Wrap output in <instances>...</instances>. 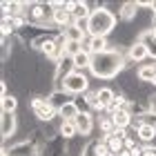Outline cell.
<instances>
[{
  "instance_id": "cell-14",
  "label": "cell",
  "mask_w": 156,
  "mask_h": 156,
  "mask_svg": "<svg viewBox=\"0 0 156 156\" xmlns=\"http://www.w3.org/2000/svg\"><path fill=\"white\" fill-rule=\"evenodd\" d=\"M69 11H72L74 20H89V16H91V7L87 0H72Z\"/></svg>"
},
{
  "instance_id": "cell-24",
  "label": "cell",
  "mask_w": 156,
  "mask_h": 156,
  "mask_svg": "<svg viewBox=\"0 0 156 156\" xmlns=\"http://www.w3.org/2000/svg\"><path fill=\"white\" fill-rule=\"evenodd\" d=\"M80 114V112H78V107H76V103L72 101V103H67L65 107H60L58 109V118L60 120H76V116Z\"/></svg>"
},
{
  "instance_id": "cell-2",
  "label": "cell",
  "mask_w": 156,
  "mask_h": 156,
  "mask_svg": "<svg viewBox=\"0 0 156 156\" xmlns=\"http://www.w3.org/2000/svg\"><path fill=\"white\" fill-rule=\"evenodd\" d=\"M87 23H89V29H87L89 36H105V38H109V34H114L118 29L120 20H118L116 13H112L107 9V7H101V9L91 11Z\"/></svg>"
},
{
  "instance_id": "cell-16",
  "label": "cell",
  "mask_w": 156,
  "mask_h": 156,
  "mask_svg": "<svg viewBox=\"0 0 156 156\" xmlns=\"http://www.w3.org/2000/svg\"><path fill=\"white\" fill-rule=\"evenodd\" d=\"M56 123H58V134L65 140H72V138H76L78 136V129H76V123L74 120H56Z\"/></svg>"
},
{
  "instance_id": "cell-28",
  "label": "cell",
  "mask_w": 156,
  "mask_h": 156,
  "mask_svg": "<svg viewBox=\"0 0 156 156\" xmlns=\"http://www.w3.org/2000/svg\"><path fill=\"white\" fill-rule=\"evenodd\" d=\"M5 96H9V85H7V80L2 78V80H0V98H5Z\"/></svg>"
},
{
  "instance_id": "cell-23",
  "label": "cell",
  "mask_w": 156,
  "mask_h": 156,
  "mask_svg": "<svg viewBox=\"0 0 156 156\" xmlns=\"http://www.w3.org/2000/svg\"><path fill=\"white\" fill-rule=\"evenodd\" d=\"M103 143L107 145V150L112 156H118L120 150H123V140H120L118 136H114V134H109V136H103Z\"/></svg>"
},
{
  "instance_id": "cell-13",
  "label": "cell",
  "mask_w": 156,
  "mask_h": 156,
  "mask_svg": "<svg viewBox=\"0 0 156 156\" xmlns=\"http://www.w3.org/2000/svg\"><path fill=\"white\" fill-rule=\"evenodd\" d=\"M47 98H49V103H51V107H54L56 112H58L60 107H65L67 103H72V101H74V96L69 94L67 89H62V87H60V89H54Z\"/></svg>"
},
{
  "instance_id": "cell-29",
  "label": "cell",
  "mask_w": 156,
  "mask_h": 156,
  "mask_svg": "<svg viewBox=\"0 0 156 156\" xmlns=\"http://www.w3.org/2000/svg\"><path fill=\"white\" fill-rule=\"evenodd\" d=\"M150 105H152V112L156 114V91H154V96L150 98Z\"/></svg>"
},
{
  "instance_id": "cell-21",
  "label": "cell",
  "mask_w": 156,
  "mask_h": 156,
  "mask_svg": "<svg viewBox=\"0 0 156 156\" xmlns=\"http://www.w3.org/2000/svg\"><path fill=\"white\" fill-rule=\"evenodd\" d=\"M89 65H91V54L80 51V54L74 56V67H76V72H89Z\"/></svg>"
},
{
  "instance_id": "cell-11",
  "label": "cell",
  "mask_w": 156,
  "mask_h": 156,
  "mask_svg": "<svg viewBox=\"0 0 156 156\" xmlns=\"http://www.w3.org/2000/svg\"><path fill=\"white\" fill-rule=\"evenodd\" d=\"M40 156H67V140L62 136H56L47 140L45 147L40 150Z\"/></svg>"
},
{
  "instance_id": "cell-15",
  "label": "cell",
  "mask_w": 156,
  "mask_h": 156,
  "mask_svg": "<svg viewBox=\"0 0 156 156\" xmlns=\"http://www.w3.org/2000/svg\"><path fill=\"white\" fill-rule=\"evenodd\" d=\"M89 47H91V56L94 54H105V51H109V49H114L109 38H105V36H91L89 38Z\"/></svg>"
},
{
  "instance_id": "cell-9",
  "label": "cell",
  "mask_w": 156,
  "mask_h": 156,
  "mask_svg": "<svg viewBox=\"0 0 156 156\" xmlns=\"http://www.w3.org/2000/svg\"><path fill=\"white\" fill-rule=\"evenodd\" d=\"M127 58H129L134 65H145V62L150 60V51H147V47L136 38L129 47H127Z\"/></svg>"
},
{
  "instance_id": "cell-20",
  "label": "cell",
  "mask_w": 156,
  "mask_h": 156,
  "mask_svg": "<svg viewBox=\"0 0 156 156\" xmlns=\"http://www.w3.org/2000/svg\"><path fill=\"white\" fill-rule=\"evenodd\" d=\"M114 125L118 127V129H129L132 127V123H134V118H132V114H127L125 109H120V112H116L114 116Z\"/></svg>"
},
{
  "instance_id": "cell-19",
  "label": "cell",
  "mask_w": 156,
  "mask_h": 156,
  "mask_svg": "<svg viewBox=\"0 0 156 156\" xmlns=\"http://www.w3.org/2000/svg\"><path fill=\"white\" fill-rule=\"evenodd\" d=\"M138 140H140L143 145H152L154 140H156V129L143 123V125L138 127Z\"/></svg>"
},
{
  "instance_id": "cell-18",
  "label": "cell",
  "mask_w": 156,
  "mask_h": 156,
  "mask_svg": "<svg viewBox=\"0 0 156 156\" xmlns=\"http://www.w3.org/2000/svg\"><path fill=\"white\" fill-rule=\"evenodd\" d=\"M62 34H65V38L69 42H83V40H87V36H89L87 31H83L80 27H76V23L69 25L67 29H62Z\"/></svg>"
},
{
  "instance_id": "cell-1",
  "label": "cell",
  "mask_w": 156,
  "mask_h": 156,
  "mask_svg": "<svg viewBox=\"0 0 156 156\" xmlns=\"http://www.w3.org/2000/svg\"><path fill=\"white\" fill-rule=\"evenodd\" d=\"M125 56H127V47L125 49L114 47L105 54H94L91 56V65H89V74L98 78V80L118 78L125 72Z\"/></svg>"
},
{
  "instance_id": "cell-17",
  "label": "cell",
  "mask_w": 156,
  "mask_h": 156,
  "mask_svg": "<svg viewBox=\"0 0 156 156\" xmlns=\"http://www.w3.org/2000/svg\"><path fill=\"white\" fill-rule=\"evenodd\" d=\"M96 127H98V132H101V136H109V134H114V129H116L114 118L107 116V114H103V116L96 118Z\"/></svg>"
},
{
  "instance_id": "cell-22",
  "label": "cell",
  "mask_w": 156,
  "mask_h": 156,
  "mask_svg": "<svg viewBox=\"0 0 156 156\" xmlns=\"http://www.w3.org/2000/svg\"><path fill=\"white\" fill-rule=\"evenodd\" d=\"M0 109H2L5 114H16V112H18V98H16V94H9V96L0 98Z\"/></svg>"
},
{
  "instance_id": "cell-3",
  "label": "cell",
  "mask_w": 156,
  "mask_h": 156,
  "mask_svg": "<svg viewBox=\"0 0 156 156\" xmlns=\"http://www.w3.org/2000/svg\"><path fill=\"white\" fill-rule=\"evenodd\" d=\"M29 112L34 114V118H36L38 123H42V125L56 123V120H58V112L51 107V103H49L47 96L31 94V98H29Z\"/></svg>"
},
{
  "instance_id": "cell-4",
  "label": "cell",
  "mask_w": 156,
  "mask_h": 156,
  "mask_svg": "<svg viewBox=\"0 0 156 156\" xmlns=\"http://www.w3.org/2000/svg\"><path fill=\"white\" fill-rule=\"evenodd\" d=\"M89 87H91V80H89V76L85 74V72H74L65 83H62V89H67L72 96H80Z\"/></svg>"
},
{
  "instance_id": "cell-31",
  "label": "cell",
  "mask_w": 156,
  "mask_h": 156,
  "mask_svg": "<svg viewBox=\"0 0 156 156\" xmlns=\"http://www.w3.org/2000/svg\"><path fill=\"white\" fill-rule=\"evenodd\" d=\"M152 13H156V0H152Z\"/></svg>"
},
{
  "instance_id": "cell-30",
  "label": "cell",
  "mask_w": 156,
  "mask_h": 156,
  "mask_svg": "<svg viewBox=\"0 0 156 156\" xmlns=\"http://www.w3.org/2000/svg\"><path fill=\"white\" fill-rule=\"evenodd\" d=\"M152 29H156V13L152 16Z\"/></svg>"
},
{
  "instance_id": "cell-12",
  "label": "cell",
  "mask_w": 156,
  "mask_h": 156,
  "mask_svg": "<svg viewBox=\"0 0 156 156\" xmlns=\"http://www.w3.org/2000/svg\"><path fill=\"white\" fill-rule=\"evenodd\" d=\"M136 78L140 83H154L156 80V60H147L145 65H138L136 67Z\"/></svg>"
},
{
  "instance_id": "cell-6",
  "label": "cell",
  "mask_w": 156,
  "mask_h": 156,
  "mask_svg": "<svg viewBox=\"0 0 156 156\" xmlns=\"http://www.w3.org/2000/svg\"><path fill=\"white\" fill-rule=\"evenodd\" d=\"M2 152L7 156H40V145L34 138H27V140L13 143L9 150H2Z\"/></svg>"
},
{
  "instance_id": "cell-25",
  "label": "cell",
  "mask_w": 156,
  "mask_h": 156,
  "mask_svg": "<svg viewBox=\"0 0 156 156\" xmlns=\"http://www.w3.org/2000/svg\"><path fill=\"white\" fill-rule=\"evenodd\" d=\"M96 96H98V101H101V103L105 105V107H107V105L116 98L114 89H112L109 85H103V87H98V89H96Z\"/></svg>"
},
{
  "instance_id": "cell-10",
  "label": "cell",
  "mask_w": 156,
  "mask_h": 156,
  "mask_svg": "<svg viewBox=\"0 0 156 156\" xmlns=\"http://www.w3.org/2000/svg\"><path fill=\"white\" fill-rule=\"evenodd\" d=\"M138 5H136V0H125L123 5H120V11H118V20L123 25H134L136 23V18H138Z\"/></svg>"
},
{
  "instance_id": "cell-27",
  "label": "cell",
  "mask_w": 156,
  "mask_h": 156,
  "mask_svg": "<svg viewBox=\"0 0 156 156\" xmlns=\"http://www.w3.org/2000/svg\"><path fill=\"white\" fill-rule=\"evenodd\" d=\"M143 123H145V125H150V127H154V129H156V114H154V112H150V114H145V116H143Z\"/></svg>"
},
{
  "instance_id": "cell-5",
  "label": "cell",
  "mask_w": 156,
  "mask_h": 156,
  "mask_svg": "<svg viewBox=\"0 0 156 156\" xmlns=\"http://www.w3.org/2000/svg\"><path fill=\"white\" fill-rule=\"evenodd\" d=\"M74 72H76V67H74V58H69V56H62V58L56 62V72H54V89H60V87H62V83H65Z\"/></svg>"
},
{
  "instance_id": "cell-7",
  "label": "cell",
  "mask_w": 156,
  "mask_h": 156,
  "mask_svg": "<svg viewBox=\"0 0 156 156\" xmlns=\"http://www.w3.org/2000/svg\"><path fill=\"white\" fill-rule=\"evenodd\" d=\"M18 134V116L16 114H5L0 116V136H2V145L9 143V138H13Z\"/></svg>"
},
{
  "instance_id": "cell-26",
  "label": "cell",
  "mask_w": 156,
  "mask_h": 156,
  "mask_svg": "<svg viewBox=\"0 0 156 156\" xmlns=\"http://www.w3.org/2000/svg\"><path fill=\"white\" fill-rule=\"evenodd\" d=\"M74 103H76V107H78V112H89V114H91L89 101H87V96H85V94H80V96H74Z\"/></svg>"
},
{
  "instance_id": "cell-8",
  "label": "cell",
  "mask_w": 156,
  "mask_h": 156,
  "mask_svg": "<svg viewBox=\"0 0 156 156\" xmlns=\"http://www.w3.org/2000/svg\"><path fill=\"white\" fill-rule=\"evenodd\" d=\"M76 129H78V136L83 138H91V132H94L96 127V116L89 114V112H80V114L76 116Z\"/></svg>"
}]
</instances>
